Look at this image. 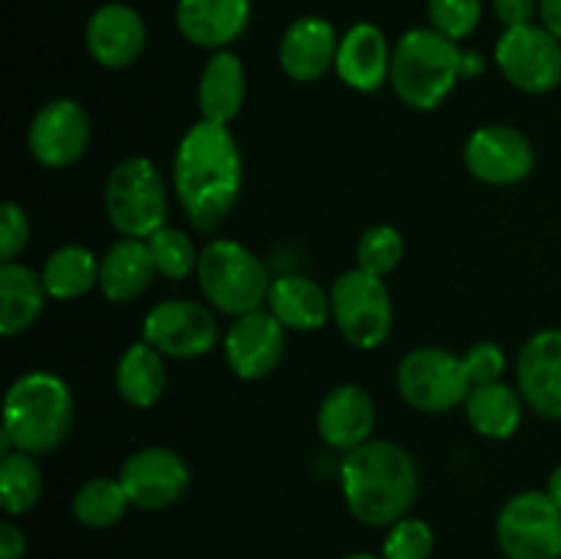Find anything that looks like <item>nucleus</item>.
<instances>
[{"label":"nucleus","instance_id":"obj_1","mask_svg":"<svg viewBox=\"0 0 561 559\" xmlns=\"http://www.w3.org/2000/svg\"><path fill=\"white\" fill-rule=\"evenodd\" d=\"M244 186V159L233 132L197 121L173 153V190L186 219L201 233L217 230L236 208Z\"/></svg>","mask_w":561,"mask_h":559},{"label":"nucleus","instance_id":"obj_2","mask_svg":"<svg viewBox=\"0 0 561 559\" xmlns=\"http://www.w3.org/2000/svg\"><path fill=\"white\" fill-rule=\"evenodd\" d=\"M340 488L345 507L359 524L389 529L414 507L420 497V469L403 444L370 438L343 455Z\"/></svg>","mask_w":561,"mask_h":559},{"label":"nucleus","instance_id":"obj_3","mask_svg":"<svg viewBox=\"0 0 561 559\" xmlns=\"http://www.w3.org/2000/svg\"><path fill=\"white\" fill-rule=\"evenodd\" d=\"M75 425V395L49 370H27L11 381L3 400V455L22 449L47 455L66 442Z\"/></svg>","mask_w":561,"mask_h":559},{"label":"nucleus","instance_id":"obj_4","mask_svg":"<svg viewBox=\"0 0 561 559\" xmlns=\"http://www.w3.org/2000/svg\"><path fill=\"white\" fill-rule=\"evenodd\" d=\"M463 49L458 42L438 33L436 27H411L392 47L389 85L394 96L416 113L442 107L455 91L460 75Z\"/></svg>","mask_w":561,"mask_h":559},{"label":"nucleus","instance_id":"obj_5","mask_svg":"<svg viewBox=\"0 0 561 559\" xmlns=\"http://www.w3.org/2000/svg\"><path fill=\"white\" fill-rule=\"evenodd\" d=\"M197 285L208 307L230 318L261 310L268 299L272 277L250 247L233 239H211L201 250Z\"/></svg>","mask_w":561,"mask_h":559},{"label":"nucleus","instance_id":"obj_6","mask_svg":"<svg viewBox=\"0 0 561 559\" xmlns=\"http://www.w3.org/2000/svg\"><path fill=\"white\" fill-rule=\"evenodd\" d=\"M170 192L162 170L148 157H126L104 181L107 223L126 239H148L168 225Z\"/></svg>","mask_w":561,"mask_h":559},{"label":"nucleus","instance_id":"obj_7","mask_svg":"<svg viewBox=\"0 0 561 559\" xmlns=\"http://www.w3.org/2000/svg\"><path fill=\"white\" fill-rule=\"evenodd\" d=\"M332 296V321L359 351L381 349L394 327V305L389 285L378 274L354 266L340 274L329 288Z\"/></svg>","mask_w":561,"mask_h":559},{"label":"nucleus","instance_id":"obj_8","mask_svg":"<svg viewBox=\"0 0 561 559\" xmlns=\"http://www.w3.org/2000/svg\"><path fill=\"white\" fill-rule=\"evenodd\" d=\"M398 392L411 409L444 414L466 403L474 389L466 360L442 345H420L398 365Z\"/></svg>","mask_w":561,"mask_h":559},{"label":"nucleus","instance_id":"obj_9","mask_svg":"<svg viewBox=\"0 0 561 559\" xmlns=\"http://www.w3.org/2000/svg\"><path fill=\"white\" fill-rule=\"evenodd\" d=\"M496 543L507 559H561V507L548 491H520L496 515Z\"/></svg>","mask_w":561,"mask_h":559},{"label":"nucleus","instance_id":"obj_10","mask_svg":"<svg viewBox=\"0 0 561 559\" xmlns=\"http://www.w3.org/2000/svg\"><path fill=\"white\" fill-rule=\"evenodd\" d=\"M142 340L170 360H201L219 343L214 307L195 299H164L142 318Z\"/></svg>","mask_w":561,"mask_h":559},{"label":"nucleus","instance_id":"obj_11","mask_svg":"<svg viewBox=\"0 0 561 559\" xmlns=\"http://www.w3.org/2000/svg\"><path fill=\"white\" fill-rule=\"evenodd\" d=\"M493 58L504 80L531 96H542L561 85V42L535 22L504 31Z\"/></svg>","mask_w":561,"mask_h":559},{"label":"nucleus","instance_id":"obj_12","mask_svg":"<svg viewBox=\"0 0 561 559\" xmlns=\"http://www.w3.org/2000/svg\"><path fill=\"white\" fill-rule=\"evenodd\" d=\"M91 142V115L77 99L42 104L27 126V151L42 168L64 170L80 162Z\"/></svg>","mask_w":561,"mask_h":559},{"label":"nucleus","instance_id":"obj_13","mask_svg":"<svg viewBox=\"0 0 561 559\" xmlns=\"http://www.w3.org/2000/svg\"><path fill=\"white\" fill-rule=\"evenodd\" d=\"M535 162V146L518 126H480L471 132L463 148L466 170L488 186L520 184L531 175Z\"/></svg>","mask_w":561,"mask_h":559},{"label":"nucleus","instance_id":"obj_14","mask_svg":"<svg viewBox=\"0 0 561 559\" xmlns=\"http://www.w3.org/2000/svg\"><path fill=\"white\" fill-rule=\"evenodd\" d=\"M285 332L288 329L268 307L233 318L222 334L225 365L241 381H261L272 376L285 356Z\"/></svg>","mask_w":561,"mask_h":559},{"label":"nucleus","instance_id":"obj_15","mask_svg":"<svg viewBox=\"0 0 561 559\" xmlns=\"http://www.w3.org/2000/svg\"><path fill=\"white\" fill-rule=\"evenodd\" d=\"M118 480L137 510H168L190 488V466L170 447H142L126 455Z\"/></svg>","mask_w":561,"mask_h":559},{"label":"nucleus","instance_id":"obj_16","mask_svg":"<svg viewBox=\"0 0 561 559\" xmlns=\"http://www.w3.org/2000/svg\"><path fill=\"white\" fill-rule=\"evenodd\" d=\"M515 381L537 417L561 420V329H542L520 345Z\"/></svg>","mask_w":561,"mask_h":559},{"label":"nucleus","instance_id":"obj_17","mask_svg":"<svg viewBox=\"0 0 561 559\" xmlns=\"http://www.w3.org/2000/svg\"><path fill=\"white\" fill-rule=\"evenodd\" d=\"M85 47L102 69H129L146 49V22L129 3H104L88 16Z\"/></svg>","mask_w":561,"mask_h":559},{"label":"nucleus","instance_id":"obj_18","mask_svg":"<svg viewBox=\"0 0 561 559\" xmlns=\"http://www.w3.org/2000/svg\"><path fill=\"white\" fill-rule=\"evenodd\" d=\"M340 36L323 16H299L279 36L277 64L294 82H318L334 69Z\"/></svg>","mask_w":561,"mask_h":559},{"label":"nucleus","instance_id":"obj_19","mask_svg":"<svg viewBox=\"0 0 561 559\" xmlns=\"http://www.w3.org/2000/svg\"><path fill=\"white\" fill-rule=\"evenodd\" d=\"M376 400L359 384H340L323 395L318 406V436L337 453H351L370 442L376 431Z\"/></svg>","mask_w":561,"mask_h":559},{"label":"nucleus","instance_id":"obj_20","mask_svg":"<svg viewBox=\"0 0 561 559\" xmlns=\"http://www.w3.org/2000/svg\"><path fill=\"white\" fill-rule=\"evenodd\" d=\"M334 71L340 80L359 93H378L389 82L392 47L387 33L373 22H356L340 36Z\"/></svg>","mask_w":561,"mask_h":559},{"label":"nucleus","instance_id":"obj_21","mask_svg":"<svg viewBox=\"0 0 561 559\" xmlns=\"http://www.w3.org/2000/svg\"><path fill=\"white\" fill-rule=\"evenodd\" d=\"M252 0H179L175 27L190 44L203 49H228L247 31Z\"/></svg>","mask_w":561,"mask_h":559},{"label":"nucleus","instance_id":"obj_22","mask_svg":"<svg viewBox=\"0 0 561 559\" xmlns=\"http://www.w3.org/2000/svg\"><path fill=\"white\" fill-rule=\"evenodd\" d=\"M266 307L288 332H318L332 318L329 290L305 274L274 277Z\"/></svg>","mask_w":561,"mask_h":559},{"label":"nucleus","instance_id":"obj_23","mask_svg":"<svg viewBox=\"0 0 561 559\" xmlns=\"http://www.w3.org/2000/svg\"><path fill=\"white\" fill-rule=\"evenodd\" d=\"M247 99L244 64L230 49H217L206 60L197 80V107L201 121L228 126L241 113Z\"/></svg>","mask_w":561,"mask_h":559},{"label":"nucleus","instance_id":"obj_24","mask_svg":"<svg viewBox=\"0 0 561 559\" xmlns=\"http://www.w3.org/2000/svg\"><path fill=\"white\" fill-rule=\"evenodd\" d=\"M151 252L146 239H118L104 250L99 263V290L113 305H129L153 283Z\"/></svg>","mask_w":561,"mask_h":559},{"label":"nucleus","instance_id":"obj_25","mask_svg":"<svg viewBox=\"0 0 561 559\" xmlns=\"http://www.w3.org/2000/svg\"><path fill=\"white\" fill-rule=\"evenodd\" d=\"M47 285L42 272L20 261L0 263V332L3 338L27 332L47 310Z\"/></svg>","mask_w":561,"mask_h":559},{"label":"nucleus","instance_id":"obj_26","mask_svg":"<svg viewBox=\"0 0 561 559\" xmlns=\"http://www.w3.org/2000/svg\"><path fill=\"white\" fill-rule=\"evenodd\" d=\"M168 387V367L164 354H159L151 343L137 340L126 345L115 365V392L131 409H151L159 403Z\"/></svg>","mask_w":561,"mask_h":559},{"label":"nucleus","instance_id":"obj_27","mask_svg":"<svg viewBox=\"0 0 561 559\" xmlns=\"http://www.w3.org/2000/svg\"><path fill=\"white\" fill-rule=\"evenodd\" d=\"M524 406L526 403L520 398L518 387H510L504 381H491L477 384L471 389L463 403V411L477 436L504 442V438L518 433L520 422H524Z\"/></svg>","mask_w":561,"mask_h":559},{"label":"nucleus","instance_id":"obj_28","mask_svg":"<svg viewBox=\"0 0 561 559\" xmlns=\"http://www.w3.org/2000/svg\"><path fill=\"white\" fill-rule=\"evenodd\" d=\"M99 263L102 258L82 244H64L49 252L42 266V280L49 299L75 301L99 288Z\"/></svg>","mask_w":561,"mask_h":559},{"label":"nucleus","instance_id":"obj_29","mask_svg":"<svg viewBox=\"0 0 561 559\" xmlns=\"http://www.w3.org/2000/svg\"><path fill=\"white\" fill-rule=\"evenodd\" d=\"M129 507L131 502L118 477L115 480L113 477H93V480L82 482L71 499V513H75L77 524L88 526V529H110L124 518Z\"/></svg>","mask_w":561,"mask_h":559},{"label":"nucleus","instance_id":"obj_30","mask_svg":"<svg viewBox=\"0 0 561 559\" xmlns=\"http://www.w3.org/2000/svg\"><path fill=\"white\" fill-rule=\"evenodd\" d=\"M44 493V475L36 455L11 449L0 458V507L5 515H25Z\"/></svg>","mask_w":561,"mask_h":559},{"label":"nucleus","instance_id":"obj_31","mask_svg":"<svg viewBox=\"0 0 561 559\" xmlns=\"http://www.w3.org/2000/svg\"><path fill=\"white\" fill-rule=\"evenodd\" d=\"M146 244L148 252H151L153 269L164 280H186L197 272L201 252H197L195 239L186 230L162 225V228L148 236Z\"/></svg>","mask_w":561,"mask_h":559},{"label":"nucleus","instance_id":"obj_32","mask_svg":"<svg viewBox=\"0 0 561 559\" xmlns=\"http://www.w3.org/2000/svg\"><path fill=\"white\" fill-rule=\"evenodd\" d=\"M403 236L392 225H370L356 241V266L365 272L389 277L403 261Z\"/></svg>","mask_w":561,"mask_h":559},{"label":"nucleus","instance_id":"obj_33","mask_svg":"<svg viewBox=\"0 0 561 559\" xmlns=\"http://www.w3.org/2000/svg\"><path fill=\"white\" fill-rule=\"evenodd\" d=\"M436 548V532L427 521L405 515L398 524H392L383 537L381 557L383 559H431Z\"/></svg>","mask_w":561,"mask_h":559},{"label":"nucleus","instance_id":"obj_34","mask_svg":"<svg viewBox=\"0 0 561 559\" xmlns=\"http://www.w3.org/2000/svg\"><path fill=\"white\" fill-rule=\"evenodd\" d=\"M431 27L453 42L469 38L482 20V0H427Z\"/></svg>","mask_w":561,"mask_h":559},{"label":"nucleus","instance_id":"obj_35","mask_svg":"<svg viewBox=\"0 0 561 559\" xmlns=\"http://www.w3.org/2000/svg\"><path fill=\"white\" fill-rule=\"evenodd\" d=\"M27 241H31V219L27 212L14 201H5L0 206V258L5 261H16L25 252Z\"/></svg>","mask_w":561,"mask_h":559},{"label":"nucleus","instance_id":"obj_36","mask_svg":"<svg viewBox=\"0 0 561 559\" xmlns=\"http://www.w3.org/2000/svg\"><path fill=\"white\" fill-rule=\"evenodd\" d=\"M466 367H469L471 384H491L502 381L504 367H507V356H504L502 345L493 343V340H480V343L471 345L463 354Z\"/></svg>","mask_w":561,"mask_h":559},{"label":"nucleus","instance_id":"obj_37","mask_svg":"<svg viewBox=\"0 0 561 559\" xmlns=\"http://www.w3.org/2000/svg\"><path fill=\"white\" fill-rule=\"evenodd\" d=\"M493 14L502 22L504 31L520 25H531L540 14V0H493Z\"/></svg>","mask_w":561,"mask_h":559},{"label":"nucleus","instance_id":"obj_38","mask_svg":"<svg viewBox=\"0 0 561 559\" xmlns=\"http://www.w3.org/2000/svg\"><path fill=\"white\" fill-rule=\"evenodd\" d=\"M27 551V537L14 521L0 524V559H22Z\"/></svg>","mask_w":561,"mask_h":559},{"label":"nucleus","instance_id":"obj_39","mask_svg":"<svg viewBox=\"0 0 561 559\" xmlns=\"http://www.w3.org/2000/svg\"><path fill=\"white\" fill-rule=\"evenodd\" d=\"M540 25L561 42V0H540Z\"/></svg>","mask_w":561,"mask_h":559},{"label":"nucleus","instance_id":"obj_40","mask_svg":"<svg viewBox=\"0 0 561 559\" xmlns=\"http://www.w3.org/2000/svg\"><path fill=\"white\" fill-rule=\"evenodd\" d=\"M485 71V58L480 53H466L463 49V58H460V75L463 77H477Z\"/></svg>","mask_w":561,"mask_h":559},{"label":"nucleus","instance_id":"obj_41","mask_svg":"<svg viewBox=\"0 0 561 559\" xmlns=\"http://www.w3.org/2000/svg\"><path fill=\"white\" fill-rule=\"evenodd\" d=\"M546 491H548V497H551L553 502H557L559 507H561V464L557 466V469L551 471V477H548Z\"/></svg>","mask_w":561,"mask_h":559},{"label":"nucleus","instance_id":"obj_42","mask_svg":"<svg viewBox=\"0 0 561 559\" xmlns=\"http://www.w3.org/2000/svg\"><path fill=\"white\" fill-rule=\"evenodd\" d=\"M340 559H383V557H376V554L356 551V554H345V557H340Z\"/></svg>","mask_w":561,"mask_h":559}]
</instances>
